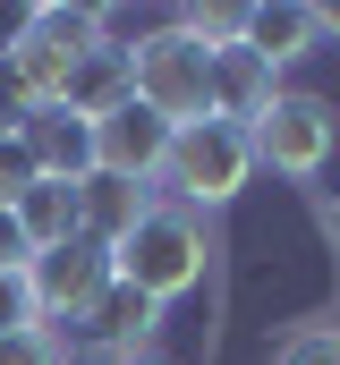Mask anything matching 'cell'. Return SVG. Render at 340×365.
I'll use <instances>...</instances> for the list:
<instances>
[{"label": "cell", "mask_w": 340, "mask_h": 365, "mask_svg": "<svg viewBox=\"0 0 340 365\" xmlns=\"http://www.w3.org/2000/svg\"><path fill=\"white\" fill-rule=\"evenodd\" d=\"M34 264V247H26V230H17V212L0 204V272H26Z\"/></svg>", "instance_id": "cell-19"}, {"label": "cell", "mask_w": 340, "mask_h": 365, "mask_svg": "<svg viewBox=\"0 0 340 365\" xmlns=\"http://www.w3.org/2000/svg\"><path fill=\"white\" fill-rule=\"evenodd\" d=\"M255 136V170H281V179H315L324 162H332V102L324 93H272V110L247 128Z\"/></svg>", "instance_id": "cell-4"}, {"label": "cell", "mask_w": 340, "mask_h": 365, "mask_svg": "<svg viewBox=\"0 0 340 365\" xmlns=\"http://www.w3.org/2000/svg\"><path fill=\"white\" fill-rule=\"evenodd\" d=\"M17 145H26V162H34L43 179H69V187L102 170V153H94V119H85V110H69V102H51V110H26Z\"/></svg>", "instance_id": "cell-7"}, {"label": "cell", "mask_w": 340, "mask_h": 365, "mask_svg": "<svg viewBox=\"0 0 340 365\" xmlns=\"http://www.w3.org/2000/svg\"><path fill=\"white\" fill-rule=\"evenodd\" d=\"M94 323H102V331H111V357H128V349H136V331H145V323H154V306H145V297H136V289H111V297H102V306H94Z\"/></svg>", "instance_id": "cell-14"}, {"label": "cell", "mask_w": 340, "mask_h": 365, "mask_svg": "<svg viewBox=\"0 0 340 365\" xmlns=\"http://www.w3.org/2000/svg\"><path fill=\"white\" fill-rule=\"evenodd\" d=\"M332 212H340V204H332Z\"/></svg>", "instance_id": "cell-23"}, {"label": "cell", "mask_w": 340, "mask_h": 365, "mask_svg": "<svg viewBox=\"0 0 340 365\" xmlns=\"http://www.w3.org/2000/svg\"><path fill=\"white\" fill-rule=\"evenodd\" d=\"M26 280H34L43 323H94V306L119 289V272H111V247H94V238H69V247L34 255V264H26Z\"/></svg>", "instance_id": "cell-5"}, {"label": "cell", "mask_w": 340, "mask_h": 365, "mask_svg": "<svg viewBox=\"0 0 340 365\" xmlns=\"http://www.w3.org/2000/svg\"><path fill=\"white\" fill-rule=\"evenodd\" d=\"M119 102H136V68H128V51H119V43H102V51H85L77 77H69V110L111 119Z\"/></svg>", "instance_id": "cell-12"}, {"label": "cell", "mask_w": 340, "mask_h": 365, "mask_svg": "<svg viewBox=\"0 0 340 365\" xmlns=\"http://www.w3.org/2000/svg\"><path fill=\"white\" fill-rule=\"evenodd\" d=\"M170 136H179V128H170L162 110H145V102H119L111 119H94V153H102V170H111V179H136V187L162 179Z\"/></svg>", "instance_id": "cell-6"}, {"label": "cell", "mask_w": 340, "mask_h": 365, "mask_svg": "<svg viewBox=\"0 0 340 365\" xmlns=\"http://www.w3.org/2000/svg\"><path fill=\"white\" fill-rule=\"evenodd\" d=\"M187 43H204V51H230V43H247V9L239 0H196V9H179L170 17Z\"/></svg>", "instance_id": "cell-13"}, {"label": "cell", "mask_w": 340, "mask_h": 365, "mask_svg": "<svg viewBox=\"0 0 340 365\" xmlns=\"http://www.w3.org/2000/svg\"><path fill=\"white\" fill-rule=\"evenodd\" d=\"M34 179H43V170H34V162H26V145L9 136V145H0V204H17V195H26Z\"/></svg>", "instance_id": "cell-18"}, {"label": "cell", "mask_w": 340, "mask_h": 365, "mask_svg": "<svg viewBox=\"0 0 340 365\" xmlns=\"http://www.w3.org/2000/svg\"><path fill=\"white\" fill-rule=\"evenodd\" d=\"M111 272H119V289H136L145 306L187 297V289L204 280V221L179 212V204H154V212L111 247Z\"/></svg>", "instance_id": "cell-1"}, {"label": "cell", "mask_w": 340, "mask_h": 365, "mask_svg": "<svg viewBox=\"0 0 340 365\" xmlns=\"http://www.w3.org/2000/svg\"><path fill=\"white\" fill-rule=\"evenodd\" d=\"M315 26H324V43H332V34H340V0H324V9H315Z\"/></svg>", "instance_id": "cell-21"}, {"label": "cell", "mask_w": 340, "mask_h": 365, "mask_svg": "<svg viewBox=\"0 0 340 365\" xmlns=\"http://www.w3.org/2000/svg\"><path fill=\"white\" fill-rule=\"evenodd\" d=\"M128 68H136V102H145V110H162L170 128H196V119H213V51H204V43H187L179 26L136 34Z\"/></svg>", "instance_id": "cell-3"}, {"label": "cell", "mask_w": 340, "mask_h": 365, "mask_svg": "<svg viewBox=\"0 0 340 365\" xmlns=\"http://www.w3.org/2000/svg\"><path fill=\"white\" fill-rule=\"evenodd\" d=\"M264 365H340V331L332 323H306V331H289Z\"/></svg>", "instance_id": "cell-15"}, {"label": "cell", "mask_w": 340, "mask_h": 365, "mask_svg": "<svg viewBox=\"0 0 340 365\" xmlns=\"http://www.w3.org/2000/svg\"><path fill=\"white\" fill-rule=\"evenodd\" d=\"M26 128V93H17V77H9V60H0V145Z\"/></svg>", "instance_id": "cell-20"}, {"label": "cell", "mask_w": 340, "mask_h": 365, "mask_svg": "<svg viewBox=\"0 0 340 365\" xmlns=\"http://www.w3.org/2000/svg\"><path fill=\"white\" fill-rule=\"evenodd\" d=\"M247 51L264 68H289V60H315L324 51V26L306 0H272V9H247Z\"/></svg>", "instance_id": "cell-10"}, {"label": "cell", "mask_w": 340, "mask_h": 365, "mask_svg": "<svg viewBox=\"0 0 340 365\" xmlns=\"http://www.w3.org/2000/svg\"><path fill=\"white\" fill-rule=\"evenodd\" d=\"M9 212H17V230H26V247H34V255H51V247L85 238V221H77V187H69V179H34L17 204H9Z\"/></svg>", "instance_id": "cell-11"}, {"label": "cell", "mask_w": 340, "mask_h": 365, "mask_svg": "<svg viewBox=\"0 0 340 365\" xmlns=\"http://www.w3.org/2000/svg\"><path fill=\"white\" fill-rule=\"evenodd\" d=\"M9 331H43V306H34V280L26 272H0V340Z\"/></svg>", "instance_id": "cell-16"}, {"label": "cell", "mask_w": 340, "mask_h": 365, "mask_svg": "<svg viewBox=\"0 0 340 365\" xmlns=\"http://www.w3.org/2000/svg\"><path fill=\"white\" fill-rule=\"evenodd\" d=\"M0 365H69V357H60L51 323H43V331H9V340H0Z\"/></svg>", "instance_id": "cell-17"}, {"label": "cell", "mask_w": 340, "mask_h": 365, "mask_svg": "<svg viewBox=\"0 0 340 365\" xmlns=\"http://www.w3.org/2000/svg\"><path fill=\"white\" fill-rule=\"evenodd\" d=\"M272 68L255 60L247 43H230V51H213V119H230V128H255L264 110H272Z\"/></svg>", "instance_id": "cell-9"}, {"label": "cell", "mask_w": 340, "mask_h": 365, "mask_svg": "<svg viewBox=\"0 0 340 365\" xmlns=\"http://www.w3.org/2000/svg\"><path fill=\"white\" fill-rule=\"evenodd\" d=\"M111 365H162V357H145V349H128V357H111Z\"/></svg>", "instance_id": "cell-22"}, {"label": "cell", "mask_w": 340, "mask_h": 365, "mask_svg": "<svg viewBox=\"0 0 340 365\" xmlns=\"http://www.w3.org/2000/svg\"><path fill=\"white\" fill-rule=\"evenodd\" d=\"M154 212V187H136V179H111V170H94V179H77V221H85V238L94 247H119L136 221Z\"/></svg>", "instance_id": "cell-8"}, {"label": "cell", "mask_w": 340, "mask_h": 365, "mask_svg": "<svg viewBox=\"0 0 340 365\" xmlns=\"http://www.w3.org/2000/svg\"><path fill=\"white\" fill-rule=\"evenodd\" d=\"M247 179H255V136L230 128V119L179 128L170 153H162V187L179 195V212H213V204H230Z\"/></svg>", "instance_id": "cell-2"}]
</instances>
